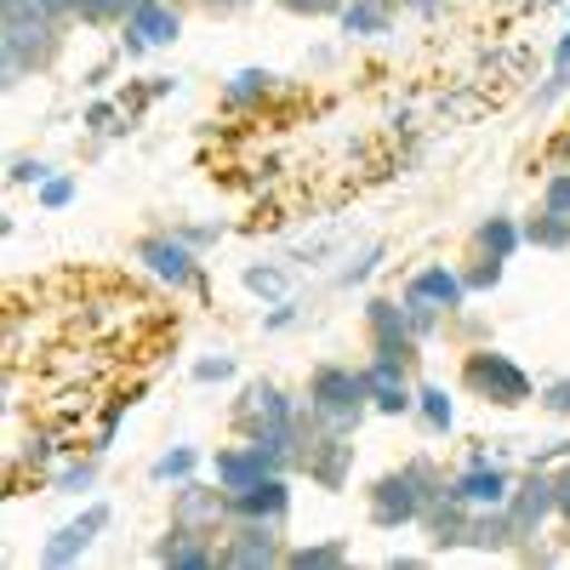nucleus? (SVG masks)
Returning a JSON list of instances; mask_svg holds the SVG:
<instances>
[{"label": "nucleus", "instance_id": "nucleus-39", "mask_svg": "<svg viewBox=\"0 0 570 570\" xmlns=\"http://www.w3.org/2000/svg\"><path fill=\"white\" fill-rule=\"evenodd\" d=\"M46 177V160H12V183H40Z\"/></svg>", "mask_w": 570, "mask_h": 570}, {"label": "nucleus", "instance_id": "nucleus-41", "mask_svg": "<svg viewBox=\"0 0 570 570\" xmlns=\"http://www.w3.org/2000/svg\"><path fill=\"white\" fill-rule=\"evenodd\" d=\"M206 12H240V7H252V0H200Z\"/></svg>", "mask_w": 570, "mask_h": 570}, {"label": "nucleus", "instance_id": "nucleus-9", "mask_svg": "<svg viewBox=\"0 0 570 570\" xmlns=\"http://www.w3.org/2000/svg\"><path fill=\"white\" fill-rule=\"evenodd\" d=\"M155 559L177 564V570H212L217 564V537H206L195 525H177V519H171V531L155 542Z\"/></svg>", "mask_w": 570, "mask_h": 570}, {"label": "nucleus", "instance_id": "nucleus-28", "mask_svg": "<svg viewBox=\"0 0 570 570\" xmlns=\"http://www.w3.org/2000/svg\"><path fill=\"white\" fill-rule=\"evenodd\" d=\"M542 212L570 217V171H553V177H548V188H542Z\"/></svg>", "mask_w": 570, "mask_h": 570}, {"label": "nucleus", "instance_id": "nucleus-14", "mask_svg": "<svg viewBox=\"0 0 570 570\" xmlns=\"http://www.w3.org/2000/svg\"><path fill=\"white\" fill-rule=\"evenodd\" d=\"M508 491H513V480L497 462H473L462 480H451V497H462L468 508H508Z\"/></svg>", "mask_w": 570, "mask_h": 570}, {"label": "nucleus", "instance_id": "nucleus-15", "mask_svg": "<svg viewBox=\"0 0 570 570\" xmlns=\"http://www.w3.org/2000/svg\"><path fill=\"white\" fill-rule=\"evenodd\" d=\"M171 519H177V525H195V531L217 537V525L228 519V497H223V491H212V485H183V491H177Z\"/></svg>", "mask_w": 570, "mask_h": 570}, {"label": "nucleus", "instance_id": "nucleus-3", "mask_svg": "<svg viewBox=\"0 0 570 570\" xmlns=\"http://www.w3.org/2000/svg\"><path fill=\"white\" fill-rule=\"evenodd\" d=\"M445 485L434 480V468L428 462H411V468H400V473H383V480L371 485V519L383 531H394V525H411V519H422V508L434 502Z\"/></svg>", "mask_w": 570, "mask_h": 570}, {"label": "nucleus", "instance_id": "nucleus-10", "mask_svg": "<svg viewBox=\"0 0 570 570\" xmlns=\"http://www.w3.org/2000/svg\"><path fill=\"white\" fill-rule=\"evenodd\" d=\"M183 35V18L166 0H142V7L126 18V52H142V46H171Z\"/></svg>", "mask_w": 570, "mask_h": 570}, {"label": "nucleus", "instance_id": "nucleus-37", "mask_svg": "<svg viewBox=\"0 0 570 570\" xmlns=\"http://www.w3.org/2000/svg\"><path fill=\"white\" fill-rule=\"evenodd\" d=\"M376 257H383V246H371V252H360V263H348V268H343V285H354V279H365V274L376 268Z\"/></svg>", "mask_w": 570, "mask_h": 570}, {"label": "nucleus", "instance_id": "nucleus-17", "mask_svg": "<svg viewBox=\"0 0 570 570\" xmlns=\"http://www.w3.org/2000/svg\"><path fill=\"white\" fill-rule=\"evenodd\" d=\"M468 502L462 497H451V491H440L434 502L422 508V525H428V537H434V548H456L462 537H468Z\"/></svg>", "mask_w": 570, "mask_h": 570}, {"label": "nucleus", "instance_id": "nucleus-6", "mask_svg": "<svg viewBox=\"0 0 570 570\" xmlns=\"http://www.w3.org/2000/svg\"><path fill=\"white\" fill-rule=\"evenodd\" d=\"M365 320H371V348H376V360H383V365H411V354H416L411 314H405L400 303H389V297H376V303L365 308Z\"/></svg>", "mask_w": 570, "mask_h": 570}, {"label": "nucleus", "instance_id": "nucleus-13", "mask_svg": "<svg viewBox=\"0 0 570 570\" xmlns=\"http://www.w3.org/2000/svg\"><path fill=\"white\" fill-rule=\"evenodd\" d=\"M279 451H268V445H246V451H217V485L223 491H240V485H252V480H263V473H279Z\"/></svg>", "mask_w": 570, "mask_h": 570}, {"label": "nucleus", "instance_id": "nucleus-1", "mask_svg": "<svg viewBox=\"0 0 570 570\" xmlns=\"http://www.w3.org/2000/svg\"><path fill=\"white\" fill-rule=\"evenodd\" d=\"M177 308L120 268H52L7 292V405L52 428L58 445L109 451L115 422L149 394L177 348Z\"/></svg>", "mask_w": 570, "mask_h": 570}, {"label": "nucleus", "instance_id": "nucleus-7", "mask_svg": "<svg viewBox=\"0 0 570 570\" xmlns=\"http://www.w3.org/2000/svg\"><path fill=\"white\" fill-rule=\"evenodd\" d=\"M553 513H559V508H553V473H542V468L531 462V473L508 491V519H513L519 537H537Z\"/></svg>", "mask_w": 570, "mask_h": 570}, {"label": "nucleus", "instance_id": "nucleus-31", "mask_svg": "<svg viewBox=\"0 0 570 570\" xmlns=\"http://www.w3.org/2000/svg\"><path fill=\"white\" fill-rule=\"evenodd\" d=\"M91 480H98V456H91V462H80V468H63L58 473V491H69V497H80Z\"/></svg>", "mask_w": 570, "mask_h": 570}, {"label": "nucleus", "instance_id": "nucleus-30", "mask_svg": "<svg viewBox=\"0 0 570 570\" xmlns=\"http://www.w3.org/2000/svg\"><path fill=\"white\" fill-rule=\"evenodd\" d=\"M246 292H257V297H279V292H285V274H279V268H246Z\"/></svg>", "mask_w": 570, "mask_h": 570}, {"label": "nucleus", "instance_id": "nucleus-34", "mask_svg": "<svg viewBox=\"0 0 570 570\" xmlns=\"http://www.w3.org/2000/svg\"><path fill=\"white\" fill-rule=\"evenodd\" d=\"M497 279H502V263H497V257H485L480 268H473V274H468V292H491V285H497Z\"/></svg>", "mask_w": 570, "mask_h": 570}, {"label": "nucleus", "instance_id": "nucleus-2", "mask_svg": "<svg viewBox=\"0 0 570 570\" xmlns=\"http://www.w3.org/2000/svg\"><path fill=\"white\" fill-rule=\"evenodd\" d=\"M7 23H0V46H7V86H18L23 75L46 69L58 52V12L46 0H0Z\"/></svg>", "mask_w": 570, "mask_h": 570}, {"label": "nucleus", "instance_id": "nucleus-33", "mask_svg": "<svg viewBox=\"0 0 570 570\" xmlns=\"http://www.w3.org/2000/svg\"><path fill=\"white\" fill-rule=\"evenodd\" d=\"M542 405H548L553 416H570V376H559V383L542 389Z\"/></svg>", "mask_w": 570, "mask_h": 570}, {"label": "nucleus", "instance_id": "nucleus-11", "mask_svg": "<svg viewBox=\"0 0 570 570\" xmlns=\"http://www.w3.org/2000/svg\"><path fill=\"white\" fill-rule=\"evenodd\" d=\"M285 508H292V491H285L279 473H263V480L228 491V513H234V519H268V525H274Z\"/></svg>", "mask_w": 570, "mask_h": 570}, {"label": "nucleus", "instance_id": "nucleus-4", "mask_svg": "<svg viewBox=\"0 0 570 570\" xmlns=\"http://www.w3.org/2000/svg\"><path fill=\"white\" fill-rule=\"evenodd\" d=\"M371 405V376L354 371V365H314L308 376V411L325 416V422H343L354 428Z\"/></svg>", "mask_w": 570, "mask_h": 570}, {"label": "nucleus", "instance_id": "nucleus-32", "mask_svg": "<svg viewBox=\"0 0 570 570\" xmlns=\"http://www.w3.org/2000/svg\"><path fill=\"white\" fill-rule=\"evenodd\" d=\"M279 7L297 18H331V12H343V0H279Z\"/></svg>", "mask_w": 570, "mask_h": 570}, {"label": "nucleus", "instance_id": "nucleus-20", "mask_svg": "<svg viewBox=\"0 0 570 570\" xmlns=\"http://www.w3.org/2000/svg\"><path fill=\"white\" fill-rule=\"evenodd\" d=\"M274 80H279V75H268V69H240V75L228 80V91H223V104H228V109H246V104L268 98V91H274Z\"/></svg>", "mask_w": 570, "mask_h": 570}, {"label": "nucleus", "instance_id": "nucleus-12", "mask_svg": "<svg viewBox=\"0 0 570 570\" xmlns=\"http://www.w3.org/2000/svg\"><path fill=\"white\" fill-rule=\"evenodd\" d=\"M109 525V502H91L75 525H63V531H52V542L40 548V564H75L80 553H86V542L98 537Z\"/></svg>", "mask_w": 570, "mask_h": 570}, {"label": "nucleus", "instance_id": "nucleus-22", "mask_svg": "<svg viewBox=\"0 0 570 570\" xmlns=\"http://www.w3.org/2000/svg\"><path fill=\"white\" fill-rule=\"evenodd\" d=\"M519 240H525V228H513L508 217L480 223V252H485V257H497V263H508V257L519 252Z\"/></svg>", "mask_w": 570, "mask_h": 570}, {"label": "nucleus", "instance_id": "nucleus-27", "mask_svg": "<svg viewBox=\"0 0 570 570\" xmlns=\"http://www.w3.org/2000/svg\"><path fill=\"white\" fill-rule=\"evenodd\" d=\"M564 80H570V29H564V40L553 46V80H548V86L537 91V104H548V98H553V91H559Z\"/></svg>", "mask_w": 570, "mask_h": 570}, {"label": "nucleus", "instance_id": "nucleus-25", "mask_svg": "<svg viewBox=\"0 0 570 570\" xmlns=\"http://www.w3.org/2000/svg\"><path fill=\"white\" fill-rule=\"evenodd\" d=\"M525 240H531V246H548V252H564V246H570V217L542 212L537 223H525Z\"/></svg>", "mask_w": 570, "mask_h": 570}, {"label": "nucleus", "instance_id": "nucleus-42", "mask_svg": "<svg viewBox=\"0 0 570 570\" xmlns=\"http://www.w3.org/2000/svg\"><path fill=\"white\" fill-rule=\"evenodd\" d=\"M46 7H52V12H75V7H80V0H46Z\"/></svg>", "mask_w": 570, "mask_h": 570}, {"label": "nucleus", "instance_id": "nucleus-21", "mask_svg": "<svg viewBox=\"0 0 570 570\" xmlns=\"http://www.w3.org/2000/svg\"><path fill=\"white\" fill-rule=\"evenodd\" d=\"M389 23H394V7H383V0H354V7H343L348 35H383Z\"/></svg>", "mask_w": 570, "mask_h": 570}, {"label": "nucleus", "instance_id": "nucleus-5", "mask_svg": "<svg viewBox=\"0 0 570 570\" xmlns=\"http://www.w3.org/2000/svg\"><path fill=\"white\" fill-rule=\"evenodd\" d=\"M462 383L480 394L485 405H525V400H531V376L519 371L508 354H497V348L468 354V360H462Z\"/></svg>", "mask_w": 570, "mask_h": 570}, {"label": "nucleus", "instance_id": "nucleus-38", "mask_svg": "<svg viewBox=\"0 0 570 570\" xmlns=\"http://www.w3.org/2000/svg\"><path fill=\"white\" fill-rule=\"evenodd\" d=\"M553 508H559V519L570 525V468H564V473H553Z\"/></svg>", "mask_w": 570, "mask_h": 570}, {"label": "nucleus", "instance_id": "nucleus-36", "mask_svg": "<svg viewBox=\"0 0 570 570\" xmlns=\"http://www.w3.org/2000/svg\"><path fill=\"white\" fill-rule=\"evenodd\" d=\"M40 200H46V206H69V200H75V183H69V177H52V183L40 188Z\"/></svg>", "mask_w": 570, "mask_h": 570}, {"label": "nucleus", "instance_id": "nucleus-23", "mask_svg": "<svg viewBox=\"0 0 570 570\" xmlns=\"http://www.w3.org/2000/svg\"><path fill=\"white\" fill-rule=\"evenodd\" d=\"M416 411L428 416V428H434V434H451V422H456V411H451V394H445L440 383H428V389H416Z\"/></svg>", "mask_w": 570, "mask_h": 570}, {"label": "nucleus", "instance_id": "nucleus-19", "mask_svg": "<svg viewBox=\"0 0 570 570\" xmlns=\"http://www.w3.org/2000/svg\"><path fill=\"white\" fill-rule=\"evenodd\" d=\"M371 405L383 411V416H405L416 405V394L405 389V365H383V360H371Z\"/></svg>", "mask_w": 570, "mask_h": 570}, {"label": "nucleus", "instance_id": "nucleus-24", "mask_svg": "<svg viewBox=\"0 0 570 570\" xmlns=\"http://www.w3.org/2000/svg\"><path fill=\"white\" fill-rule=\"evenodd\" d=\"M292 570H331V564H348V542H314V548H297L285 553Z\"/></svg>", "mask_w": 570, "mask_h": 570}, {"label": "nucleus", "instance_id": "nucleus-16", "mask_svg": "<svg viewBox=\"0 0 570 570\" xmlns=\"http://www.w3.org/2000/svg\"><path fill=\"white\" fill-rule=\"evenodd\" d=\"M137 263H149L160 279H171V285H188L195 279V257H188V246L177 240V234H155V240H142L137 246Z\"/></svg>", "mask_w": 570, "mask_h": 570}, {"label": "nucleus", "instance_id": "nucleus-43", "mask_svg": "<svg viewBox=\"0 0 570 570\" xmlns=\"http://www.w3.org/2000/svg\"><path fill=\"white\" fill-rule=\"evenodd\" d=\"M383 7H400V0H383ZM405 7H411V0H405Z\"/></svg>", "mask_w": 570, "mask_h": 570}, {"label": "nucleus", "instance_id": "nucleus-26", "mask_svg": "<svg viewBox=\"0 0 570 570\" xmlns=\"http://www.w3.org/2000/svg\"><path fill=\"white\" fill-rule=\"evenodd\" d=\"M195 451H188V445H177V451H166L160 462H155V480H183V473H195Z\"/></svg>", "mask_w": 570, "mask_h": 570}, {"label": "nucleus", "instance_id": "nucleus-35", "mask_svg": "<svg viewBox=\"0 0 570 570\" xmlns=\"http://www.w3.org/2000/svg\"><path fill=\"white\" fill-rule=\"evenodd\" d=\"M234 376V360H200L195 365V383H228Z\"/></svg>", "mask_w": 570, "mask_h": 570}, {"label": "nucleus", "instance_id": "nucleus-8", "mask_svg": "<svg viewBox=\"0 0 570 570\" xmlns=\"http://www.w3.org/2000/svg\"><path fill=\"white\" fill-rule=\"evenodd\" d=\"M279 559L285 553H279V542L268 531V519H246V525H234L223 537V548H217V564H228V570H263V564H279Z\"/></svg>", "mask_w": 570, "mask_h": 570}, {"label": "nucleus", "instance_id": "nucleus-40", "mask_svg": "<svg viewBox=\"0 0 570 570\" xmlns=\"http://www.w3.org/2000/svg\"><path fill=\"white\" fill-rule=\"evenodd\" d=\"M297 320V303H279L274 314H268V331H279V325H292Z\"/></svg>", "mask_w": 570, "mask_h": 570}, {"label": "nucleus", "instance_id": "nucleus-18", "mask_svg": "<svg viewBox=\"0 0 570 570\" xmlns=\"http://www.w3.org/2000/svg\"><path fill=\"white\" fill-rule=\"evenodd\" d=\"M405 297H428V303H440V308L451 314V308H462V303H468V279H462L456 268L434 263V268H422V274L405 285Z\"/></svg>", "mask_w": 570, "mask_h": 570}, {"label": "nucleus", "instance_id": "nucleus-29", "mask_svg": "<svg viewBox=\"0 0 570 570\" xmlns=\"http://www.w3.org/2000/svg\"><path fill=\"white\" fill-rule=\"evenodd\" d=\"M405 314H411V331H416V337H428V331L440 325V303H428V297H405Z\"/></svg>", "mask_w": 570, "mask_h": 570}]
</instances>
